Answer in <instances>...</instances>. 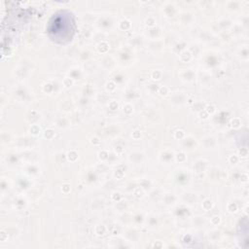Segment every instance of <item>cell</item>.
<instances>
[{
	"label": "cell",
	"instance_id": "cell-1",
	"mask_svg": "<svg viewBox=\"0 0 249 249\" xmlns=\"http://www.w3.org/2000/svg\"><path fill=\"white\" fill-rule=\"evenodd\" d=\"M75 32V20L72 13L66 10L53 15L49 21L48 33L50 38L59 44L71 41Z\"/></svg>",
	"mask_w": 249,
	"mask_h": 249
}]
</instances>
